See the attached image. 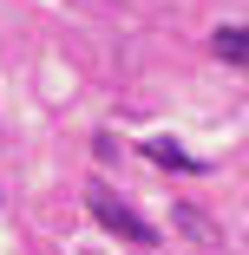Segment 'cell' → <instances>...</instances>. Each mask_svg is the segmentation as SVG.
I'll return each instance as SVG.
<instances>
[{
    "label": "cell",
    "instance_id": "cell-1",
    "mask_svg": "<svg viewBox=\"0 0 249 255\" xmlns=\"http://www.w3.org/2000/svg\"><path fill=\"white\" fill-rule=\"evenodd\" d=\"M85 210H92L98 223H105L112 236H125V242H138V249H151V242H158V229L144 223L138 210H125V203H118L112 190H85Z\"/></svg>",
    "mask_w": 249,
    "mask_h": 255
},
{
    "label": "cell",
    "instance_id": "cell-2",
    "mask_svg": "<svg viewBox=\"0 0 249 255\" xmlns=\"http://www.w3.org/2000/svg\"><path fill=\"white\" fill-rule=\"evenodd\" d=\"M210 53H217L223 66L249 72V20H243V26H217V33H210Z\"/></svg>",
    "mask_w": 249,
    "mask_h": 255
},
{
    "label": "cell",
    "instance_id": "cell-3",
    "mask_svg": "<svg viewBox=\"0 0 249 255\" xmlns=\"http://www.w3.org/2000/svg\"><path fill=\"white\" fill-rule=\"evenodd\" d=\"M144 157H151V164H171V170H197V157H184L171 137H151V144H144Z\"/></svg>",
    "mask_w": 249,
    "mask_h": 255
}]
</instances>
